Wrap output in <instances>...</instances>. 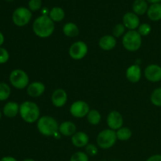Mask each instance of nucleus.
<instances>
[{"label":"nucleus","instance_id":"72a5a7b5","mask_svg":"<svg viewBox=\"0 0 161 161\" xmlns=\"http://www.w3.org/2000/svg\"><path fill=\"white\" fill-rule=\"evenodd\" d=\"M146 161H161V154H155V155L151 156Z\"/></svg>","mask_w":161,"mask_h":161},{"label":"nucleus","instance_id":"c9c22d12","mask_svg":"<svg viewBox=\"0 0 161 161\" xmlns=\"http://www.w3.org/2000/svg\"><path fill=\"white\" fill-rule=\"evenodd\" d=\"M3 42H4V36H3V33L0 31V47L3 45Z\"/></svg>","mask_w":161,"mask_h":161},{"label":"nucleus","instance_id":"c85d7f7f","mask_svg":"<svg viewBox=\"0 0 161 161\" xmlns=\"http://www.w3.org/2000/svg\"><path fill=\"white\" fill-rule=\"evenodd\" d=\"M125 26L123 24H118L113 28V36L115 38H119L121 36H124L125 34Z\"/></svg>","mask_w":161,"mask_h":161},{"label":"nucleus","instance_id":"423d86ee","mask_svg":"<svg viewBox=\"0 0 161 161\" xmlns=\"http://www.w3.org/2000/svg\"><path fill=\"white\" fill-rule=\"evenodd\" d=\"M9 82L16 89L22 90L29 85V77L22 69H14L9 75Z\"/></svg>","mask_w":161,"mask_h":161},{"label":"nucleus","instance_id":"c756f323","mask_svg":"<svg viewBox=\"0 0 161 161\" xmlns=\"http://www.w3.org/2000/svg\"><path fill=\"white\" fill-rule=\"evenodd\" d=\"M70 161H89V157L84 152H76L71 157Z\"/></svg>","mask_w":161,"mask_h":161},{"label":"nucleus","instance_id":"58836bf2","mask_svg":"<svg viewBox=\"0 0 161 161\" xmlns=\"http://www.w3.org/2000/svg\"><path fill=\"white\" fill-rule=\"evenodd\" d=\"M1 117H2V113L0 112V119H1Z\"/></svg>","mask_w":161,"mask_h":161},{"label":"nucleus","instance_id":"9d476101","mask_svg":"<svg viewBox=\"0 0 161 161\" xmlns=\"http://www.w3.org/2000/svg\"><path fill=\"white\" fill-rule=\"evenodd\" d=\"M107 125L108 128L113 130H117L124 125V118L118 111H112L107 116Z\"/></svg>","mask_w":161,"mask_h":161},{"label":"nucleus","instance_id":"6e6552de","mask_svg":"<svg viewBox=\"0 0 161 161\" xmlns=\"http://www.w3.org/2000/svg\"><path fill=\"white\" fill-rule=\"evenodd\" d=\"M87 52L88 47L83 41H76L72 44L69 50V56L76 61L84 58Z\"/></svg>","mask_w":161,"mask_h":161},{"label":"nucleus","instance_id":"473e14b6","mask_svg":"<svg viewBox=\"0 0 161 161\" xmlns=\"http://www.w3.org/2000/svg\"><path fill=\"white\" fill-rule=\"evenodd\" d=\"M9 53L3 47H0V64H5L9 61Z\"/></svg>","mask_w":161,"mask_h":161},{"label":"nucleus","instance_id":"5701e85b","mask_svg":"<svg viewBox=\"0 0 161 161\" xmlns=\"http://www.w3.org/2000/svg\"><path fill=\"white\" fill-rule=\"evenodd\" d=\"M64 11L61 7H53L49 12V17L53 22H60L64 18Z\"/></svg>","mask_w":161,"mask_h":161},{"label":"nucleus","instance_id":"0eeeda50","mask_svg":"<svg viewBox=\"0 0 161 161\" xmlns=\"http://www.w3.org/2000/svg\"><path fill=\"white\" fill-rule=\"evenodd\" d=\"M31 10L25 7H19L14 10L12 19L15 25L18 27H24L28 25L31 19Z\"/></svg>","mask_w":161,"mask_h":161},{"label":"nucleus","instance_id":"f03ea898","mask_svg":"<svg viewBox=\"0 0 161 161\" xmlns=\"http://www.w3.org/2000/svg\"><path fill=\"white\" fill-rule=\"evenodd\" d=\"M19 113L22 119L28 124L37 122L40 118V109L38 105L29 101L23 102L21 105H20Z\"/></svg>","mask_w":161,"mask_h":161},{"label":"nucleus","instance_id":"4c0bfd02","mask_svg":"<svg viewBox=\"0 0 161 161\" xmlns=\"http://www.w3.org/2000/svg\"><path fill=\"white\" fill-rule=\"evenodd\" d=\"M23 161H36V160H33V159H25V160H24Z\"/></svg>","mask_w":161,"mask_h":161},{"label":"nucleus","instance_id":"e433bc0d","mask_svg":"<svg viewBox=\"0 0 161 161\" xmlns=\"http://www.w3.org/2000/svg\"><path fill=\"white\" fill-rule=\"evenodd\" d=\"M149 3H151L152 4H155V3H159L160 2H161V0H146Z\"/></svg>","mask_w":161,"mask_h":161},{"label":"nucleus","instance_id":"412c9836","mask_svg":"<svg viewBox=\"0 0 161 161\" xmlns=\"http://www.w3.org/2000/svg\"><path fill=\"white\" fill-rule=\"evenodd\" d=\"M62 31L63 33L64 34V36H66L67 37L69 38L76 37V36H78L79 34H80V29H79L78 26H77L75 23H72V22L66 23L65 25L63 26Z\"/></svg>","mask_w":161,"mask_h":161},{"label":"nucleus","instance_id":"1a4fd4ad","mask_svg":"<svg viewBox=\"0 0 161 161\" xmlns=\"http://www.w3.org/2000/svg\"><path fill=\"white\" fill-rule=\"evenodd\" d=\"M69 112L73 117H85V116H87L88 113L90 112L89 105L84 101H76L71 105Z\"/></svg>","mask_w":161,"mask_h":161},{"label":"nucleus","instance_id":"9b49d317","mask_svg":"<svg viewBox=\"0 0 161 161\" xmlns=\"http://www.w3.org/2000/svg\"><path fill=\"white\" fill-rule=\"evenodd\" d=\"M146 80L151 83H157L161 81V66L156 64L148 65L144 71Z\"/></svg>","mask_w":161,"mask_h":161},{"label":"nucleus","instance_id":"6ab92c4d","mask_svg":"<svg viewBox=\"0 0 161 161\" xmlns=\"http://www.w3.org/2000/svg\"><path fill=\"white\" fill-rule=\"evenodd\" d=\"M20 105L14 102H9L3 107V114L9 118L15 117L19 113Z\"/></svg>","mask_w":161,"mask_h":161},{"label":"nucleus","instance_id":"4468645a","mask_svg":"<svg viewBox=\"0 0 161 161\" xmlns=\"http://www.w3.org/2000/svg\"><path fill=\"white\" fill-rule=\"evenodd\" d=\"M46 86L43 83L40 81H34L29 83L27 87V94L31 97H38L42 95L45 92Z\"/></svg>","mask_w":161,"mask_h":161},{"label":"nucleus","instance_id":"bb28decb","mask_svg":"<svg viewBox=\"0 0 161 161\" xmlns=\"http://www.w3.org/2000/svg\"><path fill=\"white\" fill-rule=\"evenodd\" d=\"M11 89L6 83H0V101L7 100L10 96Z\"/></svg>","mask_w":161,"mask_h":161},{"label":"nucleus","instance_id":"b1692460","mask_svg":"<svg viewBox=\"0 0 161 161\" xmlns=\"http://www.w3.org/2000/svg\"><path fill=\"white\" fill-rule=\"evenodd\" d=\"M116 137L119 141H127L132 136V131L128 127H122L119 130H116Z\"/></svg>","mask_w":161,"mask_h":161},{"label":"nucleus","instance_id":"a878e982","mask_svg":"<svg viewBox=\"0 0 161 161\" xmlns=\"http://www.w3.org/2000/svg\"><path fill=\"white\" fill-rule=\"evenodd\" d=\"M150 101L155 106L161 107V87L157 88L151 93Z\"/></svg>","mask_w":161,"mask_h":161},{"label":"nucleus","instance_id":"20e7f679","mask_svg":"<svg viewBox=\"0 0 161 161\" xmlns=\"http://www.w3.org/2000/svg\"><path fill=\"white\" fill-rule=\"evenodd\" d=\"M142 37L136 30H129L123 36V47L127 51H137L142 47Z\"/></svg>","mask_w":161,"mask_h":161},{"label":"nucleus","instance_id":"ddd939ff","mask_svg":"<svg viewBox=\"0 0 161 161\" xmlns=\"http://www.w3.org/2000/svg\"><path fill=\"white\" fill-rule=\"evenodd\" d=\"M123 25L128 30H136L140 25V20L135 13L128 12L123 17Z\"/></svg>","mask_w":161,"mask_h":161},{"label":"nucleus","instance_id":"cd10ccee","mask_svg":"<svg viewBox=\"0 0 161 161\" xmlns=\"http://www.w3.org/2000/svg\"><path fill=\"white\" fill-rule=\"evenodd\" d=\"M151 30H152V28H151L150 25L147 23H143L140 25L138 28V32L139 33L142 37H143V36H149L151 32Z\"/></svg>","mask_w":161,"mask_h":161},{"label":"nucleus","instance_id":"a211bd4d","mask_svg":"<svg viewBox=\"0 0 161 161\" xmlns=\"http://www.w3.org/2000/svg\"><path fill=\"white\" fill-rule=\"evenodd\" d=\"M58 131L61 135L66 137H72L74 134L76 133V126L72 121H64L59 125Z\"/></svg>","mask_w":161,"mask_h":161},{"label":"nucleus","instance_id":"f257e3e1","mask_svg":"<svg viewBox=\"0 0 161 161\" xmlns=\"http://www.w3.org/2000/svg\"><path fill=\"white\" fill-rule=\"evenodd\" d=\"M32 29L35 35L41 39H47L53 33L55 29L54 22L48 15H42L34 20Z\"/></svg>","mask_w":161,"mask_h":161},{"label":"nucleus","instance_id":"4be33fe9","mask_svg":"<svg viewBox=\"0 0 161 161\" xmlns=\"http://www.w3.org/2000/svg\"><path fill=\"white\" fill-rule=\"evenodd\" d=\"M133 11L137 15H143L148 10V5L145 0H135L133 3Z\"/></svg>","mask_w":161,"mask_h":161},{"label":"nucleus","instance_id":"f704fd0d","mask_svg":"<svg viewBox=\"0 0 161 161\" xmlns=\"http://www.w3.org/2000/svg\"><path fill=\"white\" fill-rule=\"evenodd\" d=\"M0 161H17L13 157H4L0 160Z\"/></svg>","mask_w":161,"mask_h":161},{"label":"nucleus","instance_id":"2eb2a0df","mask_svg":"<svg viewBox=\"0 0 161 161\" xmlns=\"http://www.w3.org/2000/svg\"><path fill=\"white\" fill-rule=\"evenodd\" d=\"M126 77L132 83H136L142 78V69L138 64H132L126 71Z\"/></svg>","mask_w":161,"mask_h":161},{"label":"nucleus","instance_id":"7c9ffc66","mask_svg":"<svg viewBox=\"0 0 161 161\" xmlns=\"http://www.w3.org/2000/svg\"><path fill=\"white\" fill-rule=\"evenodd\" d=\"M85 150H86V153L88 156H91V157H94V156L97 155V153H98V149L94 144H88L85 147Z\"/></svg>","mask_w":161,"mask_h":161},{"label":"nucleus","instance_id":"f8f14e48","mask_svg":"<svg viewBox=\"0 0 161 161\" xmlns=\"http://www.w3.org/2000/svg\"><path fill=\"white\" fill-rule=\"evenodd\" d=\"M68 94L64 90L57 89L53 92L51 96V102L53 106L56 108H61L67 103Z\"/></svg>","mask_w":161,"mask_h":161},{"label":"nucleus","instance_id":"39448f33","mask_svg":"<svg viewBox=\"0 0 161 161\" xmlns=\"http://www.w3.org/2000/svg\"><path fill=\"white\" fill-rule=\"evenodd\" d=\"M116 130L111 129H105L97 135L96 142L101 149H108L113 147L117 141Z\"/></svg>","mask_w":161,"mask_h":161},{"label":"nucleus","instance_id":"f3484780","mask_svg":"<svg viewBox=\"0 0 161 161\" xmlns=\"http://www.w3.org/2000/svg\"><path fill=\"white\" fill-rule=\"evenodd\" d=\"M98 45L102 50L109 51L115 48L116 46V39L111 35L103 36L98 41Z\"/></svg>","mask_w":161,"mask_h":161},{"label":"nucleus","instance_id":"2f4dec72","mask_svg":"<svg viewBox=\"0 0 161 161\" xmlns=\"http://www.w3.org/2000/svg\"><path fill=\"white\" fill-rule=\"evenodd\" d=\"M42 7L41 0H30L28 3V8L31 11H37Z\"/></svg>","mask_w":161,"mask_h":161},{"label":"nucleus","instance_id":"393cba45","mask_svg":"<svg viewBox=\"0 0 161 161\" xmlns=\"http://www.w3.org/2000/svg\"><path fill=\"white\" fill-rule=\"evenodd\" d=\"M86 119L91 125H97L102 119V116L97 110L92 109L90 110V112L88 113Z\"/></svg>","mask_w":161,"mask_h":161},{"label":"nucleus","instance_id":"aec40b11","mask_svg":"<svg viewBox=\"0 0 161 161\" xmlns=\"http://www.w3.org/2000/svg\"><path fill=\"white\" fill-rule=\"evenodd\" d=\"M148 17L153 21H158L161 20V4L155 3L152 4L147 10Z\"/></svg>","mask_w":161,"mask_h":161},{"label":"nucleus","instance_id":"7ed1b4c3","mask_svg":"<svg viewBox=\"0 0 161 161\" xmlns=\"http://www.w3.org/2000/svg\"><path fill=\"white\" fill-rule=\"evenodd\" d=\"M37 129L39 133L44 136L53 137L59 130V124L52 116H43L37 121Z\"/></svg>","mask_w":161,"mask_h":161},{"label":"nucleus","instance_id":"dca6fc26","mask_svg":"<svg viewBox=\"0 0 161 161\" xmlns=\"http://www.w3.org/2000/svg\"><path fill=\"white\" fill-rule=\"evenodd\" d=\"M71 141L75 147H86L89 144V136L83 131H76V133L72 136Z\"/></svg>","mask_w":161,"mask_h":161}]
</instances>
